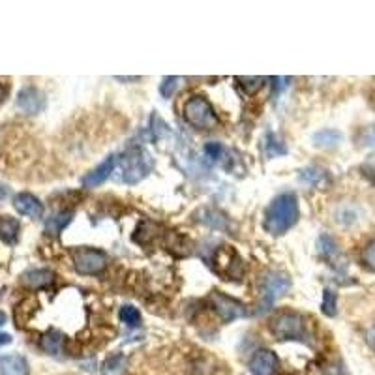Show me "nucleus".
<instances>
[{
	"label": "nucleus",
	"mask_w": 375,
	"mask_h": 375,
	"mask_svg": "<svg viewBox=\"0 0 375 375\" xmlns=\"http://www.w3.org/2000/svg\"><path fill=\"white\" fill-rule=\"evenodd\" d=\"M15 104L24 115H38L45 107V96L36 87H24L19 90Z\"/></svg>",
	"instance_id": "nucleus-9"
},
{
	"label": "nucleus",
	"mask_w": 375,
	"mask_h": 375,
	"mask_svg": "<svg viewBox=\"0 0 375 375\" xmlns=\"http://www.w3.org/2000/svg\"><path fill=\"white\" fill-rule=\"evenodd\" d=\"M23 285L30 291H38V289H45L55 283V272L49 269H32L27 270L21 276Z\"/></svg>",
	"instance_id": "nucleus-13"
},
{
	"label": "nucleus",
	"mask_w": 375,
	"mask_h": 375,
	"mask_svg": "<svg viewBox=\"0 0 375 375\" xmlns=\"http://www.w3.org/2000/svg\"><path fill=\"white\" fill-rule=\"evenodd\" d=\"M118 165L117 154H109L104 162H101L98 167H94L92 171H88L87 175L81 178V184L85 188H96L104 184V182L111 176V173L115 171V167Z\"/></svg>",
	"instance_id": "nucleus-10"
},
{
	"label": "nucleus",
	"mask_w": 375,
	"mask_h": 375,
	"mask_svg": "<svg viewBox=\"0 0 375 375\" xmlns=\"http://www.w3.org/2000/svg\"><path fill=\"white\" fill-rule=\"evenodd\" d=\"M311 141H313V145L319 148H336L341 141H344V135H341L340 129L325 128L316 132L313 137H311Z\"/></svg>",
	"instance_id": "nucleus-17"
},
{
	"label": "nucleus",
	"mask_w": 375,
	"mask_h": 375,
	"mask_svg": "<svg viewBox=\"0 0 375 375\" xmlns=\"http://www.w3.org/2000/svg\"><path fill=\"white\" fill-rule=\"evenodd\" d=\"M71 218H73V212L71 211L55 212L53 216H49L45 220V231L49 234H53V236H59L70 225Z\"/></svg>",
	"instance_id": "nucleus-18"
},
{
	"label": "nucleus",
	"mask_w": 375,
	"mask_h": 375,
	"mask_svg": "<svg viewBox=\"0 0 375 375\" xmlns=\"http://www.w3.org/2000/svg\"><path fill=\"white\" fill-rule=\"evenodd\" d=\"M208 302H211V308L216 311L218 317L223 323H233L236 319H242V317L248 316L246 306L236 299H231L227 295L220 293V291H212L211 297H208Z\"/></svg>",
	"instance_id": "nucleus-7"
},
{
	"label": "nucleus",
	"mask_w": 375,
	"mask_h": 375,
	"mask_svg": "<svg viewBox=\"0 0 375 375\" xmlns=\"http://www.w3.org/2000/svg\"><path fill=\"white\" fill-rule=\"evenodd\" d=\"M357 143L360 147H375V126H366L358 132Z\"/></svg>",
	"instance_id": "nucleus-27"
},
{
	"label": "nucleus",
	"mask_w": 375,
	"mask_h": 375,
	"mask_svg": "<svg viewBox=\"0 0 375 375\" xmlns=\"http://www.w3.org/2000/svg\"><path fill=\"white\" fill-rule=\"evenodd\" d=\"M362 264L368 270L375 272V241L368 242L362 250Z\"/></svg>",
	"instance_id": "nucleus-28"
},
{
	"label": "nucleus",
	"mask_w": 375,
	"mask_h": 375,
	"mask_svg": "<svg viewBox=\"0 0 375 375\" xmlns=\"http://www.w3.org/2000/svg\"><path fill=\"white\" fill-rule=\"evenodd\" d=\"M264 153L269 158H278V156H285L288 154V147L285 143L280 139V135L274 132H269L264 135Z\"/></svg>",
	"instance_id": "nucleus-22"
},
{
	"label": "nucleus",
	"mask_w": 375,
	"mask_h": 375,
	"mask_svg": "<svg viewBox=\"0 0 375 375\" xmlns=\"http://www.w3.org/2000/svg\"><path fill=\"white\" fill-rule=\"evenodd\" d=\"M248 368H250L252 375H272L278 368V357L270 349H259V351L253 353Z\"/></svg>",
	"instance_id": "nucleus-11"
},
{
	"label": "nucleus",
	"mask_w": 375,
	"mask_h": 375,
	"mask_svg": "<svg viewBox=\"0 0 375 375\" xmlns=\"http://www.w3.org/2000/svg\"><path fill=\"white\" fill-rule=\"evenodd\" d=\"M29 362L21 355H0V375H29Z\"/></svg>",
	"instance_id": "nucleus-15"
},
{
	"label": "nucleus",
	"mask_w": 375,
	"mask_h": 375,
	"mask_svg": "<svg viewBox=\"0 0 375 375\" xmlns=\"http://www.w3.org/2000/svg\"><path fill=\"white\" fill-rule=\"evenodd\" d=\"M73 257V267L79 274L83 276H96L106 270L109 257L106 252L96 250V248H76L71 252Z\"/></svg>",
	"instance_id": "nucleus-6"
},
{
	"label": "nucleus",
	"mask_w": 375,
	"mask_h": 375,
	"mask_svg": "<svg viewBox=\"0 0 375 375\" xmlns=\"http://www.w3.org/2000/svg\"><path fill=\"white\" fill-rule=\"evenodd\" d=\"M212 263H214V270L218 274L223 276V280H236L244 269L242 259L231 246H222L218 252H214Z\"/></svg>",
	"instance_id": "nucleus-8"
},
{
	"label": "nucleus",
	"mask_w": 375,
	"mask_h": 375,
	"mask_svg": "<svg viewBox=\"0 0 375 375\" xmlns=\"http://www.w3.org/2000/svg\"><path fill=\"white\" fill-rule=\"evenodd\" d=\"M4 323H6V316H4V311H0V327H2Z\"/></svg>",
	"instance_id": "nucleus-36"
},
{
	"label": "nucleus",
	"mask_w": 375,
	"mask_h": 375,
	"mask_svg": "<svg viewBox=\"0 0 375 375\" xmlns=\"http://www.w3.org/2000/svg\"><path fill=\"white\" fill-rule=\"evenodd\" d=\"M122 360H124V357L120 355V353L113 355V357L107 358L106 364H104V372H106V374H113V372H117V369L122 366Z\"/></svg>",
	"instance_id": "nucleus-30"
},
{
	"label": "nucleus",
	"mask_w": 375,
	"mask_h": 375,
	"mask_svg": "<svg viewBox=\"0 0 375 375\" xmlns=\"http://www.w3.org/2000/svg\"><path fill=\"white\" fill-rule=\"evenodd\" d=\"M299 199L293 192H283L272 199L264 211L263 227L269 234L280 236L288 233L295 223L299 222Z\"/></svg>",
	"instance_id": "nucleus-1"
},
{
	"label": "nucleus",
	"mask_w": 375,
	"mask_h": 375,
	"mask_svg": "<svg viewBox=\"0 0 375 375\" xmlns=\"http://www.w3.org/2000/svg\"><path fill=\"white\" fill-rule=\"evenodd\" d=\"M19 231H21V225L15 218L12 216H2L0 218V239L6 244H15L19 239Z\"/></svg>",
	"instance_id": "nucleus-19"
},
{
	"label": "nucleus",
	"mask_w": 375,
	"mask_h": 375,
	"mask_svg": "<svg viewBox=\"0 0 375 375\" xmlns=\"http://www.w3.org/2000/svg\"><path fill=\"white\" fill-rule=\"evenodd\" d=\"M203 153H205V156L211 162H220L223 158V154H225V147H223L222 143L211 141V143H206L205 147H203Z\"/></svg>",
	"instance_id": "nucleus-26"
},
{
	"label": "nucleus",
	"mask_w": 375,
	"mask_h": 375,
	"mask_svg": "<svg viewBox=\"0 0 375 375\" xmlns=\"http://www.w3.org/2000/svg\"><path fill=\"white\" fill-rule=\"evenodd\" d=\"M115 79H117V81H139V77H115Z\"/></svg>",
	"instance_id": "nucleus-35"
},
{
	"label": "nucleus",
	"mask_w": 375,
	"mask_h": 375,
	"mask_svg": "<svg viewBox=\"0 0 375 375\" xmlns=\"http://www.w3.org/2000/svg\"><path fill=\"white\" fill-rule=\"evenodd\" d=\"M269 328L280 341H300L306 346H313V332L304 313L293 310L278 311L270 319Z\"/></svg>",
	"instance_id": "nucleus-2"
},
{
	"label": "nucleus",
	"mask_w": 375,
	"mask_h": 375,
	"mask_svg": "<svg viewBox=\"0 0 375 375\" xmlns=\"http://www.w3.org/2000/svg\"><path fill=\"white\" fill-rule=\"evenodd\" d=\"M13 206H15V211L19 214H23V216L29 218H38L43 216V205H41V201L38 197H34L32 194H17L15 195V199H13Z\"/></svg>",
	"instance_id": "nucleus-14"
},
{
	"label": "nucleus",
	"mask_w": 375,
	"mask_h": 375,
	"mask_svg": "<svg viewBox=\"0 0 375 375\" xmlns=\"http://www.w3.org/2000/svg\"><path fill=\"white\" fill-rule=\"evenodd\" d=\"M118 316H120V321L128 328H135L141 325V313L134 306L124 304L122 308H120V313H118Z\"/></svg>",
	"instance_id": "nucleus-24"
},
{
	"label": "nucleus",
	"mask_w": 375,
	"mask_h": 375,
	"mask_svg": "<svg viewBox=\"0 0 375 375\" xmlns=\"http://www.w3.org/2000/svg\"><path fill=\"white\" fill-rule=\"evenodd\" d=\"M360 171H362V175L366 176L372 184H375V156L366 160L362 164V167H360Z\"/></svg>",
	"instance_id": "nucleus-31"
},
{
	"label": "nucleus",
	"mask_w": 375,
	"mask_h": 375,
	"mask_svg": "<svg viewBox=\"0 0 375 375\" xmlns=\"http://www.w3.org/2000/svg\"><path fill=\"white\" fill-rule=\"evenodd\" d=\"M321 311L327 317H334L338 313V295H336L334 289L327 288L323 291Z\"/></svg>",
	"instance_id": "nucleus-23"
},
{
	"label": "nucleus",
	"mask_w": 375,
	"mask_h": 375,
	"mask_svg": "<svg viewBox=\"0 0 375 375\" xmlns=\"http://www.w3.org/2000/svg\"><path fill=\"white\" fill-rule=\"evenodd\" d=\"M299 178L313 188L325 186L328 182V171L321 169V167H317V165H310V167H306V169L300 171Z\"/></svg>",
	"instance_id": "nucleus-21"
},
{
	"label": "nucleus",
	"mask_w": 375,
	"mask_h": 375,
	"mask_svg": "<svg viewBox=\"0 0 375 375\" xmlns=\"http://www.w3.org/2000/svg\"><path fill=\"white\" fill-rule=\"evenodd\" d=\"M6 94H8V88L4 87V85H0V104L6 100Z\"/></svg>",
	"instance_id": "nucleus-34"
},
{
	"label": "nucleus",
	"mask_w": 375,
	"mask_h": 375,
	"mask_svg": "<svg viewBox=\"0 0 375 375\" xmlns=\"http://www.w3.org/2000/svg\"><path fill=\"white\" fill-rule=\"evenodd\" d=\"M366 344L372 351H375V325H372L366 332Z\"/></svg>",
	"instance_id": "nucleus-32"
},
{
	"label": "nucleus",
	"mask_w": 375,
	"mask_h": 375,
	"mask_svg": "<svg viewBox=\"0 0 375 375\" xmlns=\"http://www.w3.org/2000/svg\"><path fill=\"white\" fill-rule=\"evenodd\" d=\"M62 346H64V334L60 330H49L40 341V347L47 355H53L57 357L60 351H62Z\"/></svg>",
	"instance_id": "nucleus-20"
},
{
	"label": "nucleus",
	"mask_w": 375,
	"mask_h": 375,
	"mask_svg": "<svg viewBox=\"0 0 375 375\" xmlns=\"http://www.w3.org/2000/svg\"><path fill=\"white\" fill-rule=\"evenodd\" d=\"M120 162V169H122V182L126 184H137L145 176L153 171L154 162L150 158V154L141 147H132L122 154V158H118Z\"/></svg>",
	"instance_id": "nucleus-3"
},
{
	"label": "nucleus",
	"mask_w": 375,
	"mask_h": 375,
	"mask_svg": "<svg viewBox=\"0 0 375 375\" xmlns=\"http://www.w3.org/2000/svg\"><path fill=\"white\" fill-rule=\"evenodd\" d=\"M236 81H239V85H241L244 92L253 96V94H257L263 88L267 77H236Z\"/></svg>",
	"instance_id": "nucleus-25"
},
{
	"label": "nucleus",
	"mask_w": 375,
	"mask_h": 375,
	"mask_svg": "<svg viewBox=\"0 0 375 375\" xmlns=\"http://www.w3.org/2000/svg\"><path fill=\"white\" fill-rule=\"evenodd\" d=\"M184 118L190 126L197 129H212L218 126V117L211 101L206 100L205 96H192L188 98L184 104Z\"/></svg>",
	"instance_id": "nucleus-4"
},
{
	"label": "nucleus",
	"mask_w": 375,
	"mask_h": 375,
	"mask_svg": "<svg viewBox=\"0 0 375 375\" xmlns=\"http://www.w3.org/2000/svg\"><path fill=\"white\" fill-rule=\"evenodd\" d=\"M8 344H12V336H10V334H0V347L8 346Z\"/></svg>",
	"instance_id": "nucleus-33"
},
{
	"label": "nucleus",
	"mask_w": 375,
	"mask_h": 375,
	"mask_svg": "<svg viewBox=\"0 0 375 375\" xmlns=\"http://www.w3.org/2000/svg\"><path fill=\"white\" fill-rule=\"evenodd\" d=\"M195 222L203 223L206 227L216 229V231H229L231 227V222H229V218L220 212L218 208H211V206H203L199 211L194 214Z\"/></svg>",
	"instance_id": "nucleus-12"
},
{
	"label": "nucleus",
	"mask_w": 375,
	"mask_h": 375,
	"mask_svg": "<svg viewBox=\"0 0 375 375\" xmlns=\"http://www.w3.org/2000/svg\"><path fill=\"white\" fill-rule=\"evenodd\" d=\"M317 253L321 255V259H325V261L330 264H336L341 257L338 242L327 233L319 234V239H317Z\"/></svg>",
	"instance_id": "nucleus-16"
},
{
	"label": "nucleus",
	"mask_w": 375,
	"mask_h": 375,
	"mask_svg": "<svg viewBox=\"0 0 375 375\" xmlns=\"http://www.w3.org/2000/svg\"><path fill=\"white\" fill-rule=\"evenodd\" d=\"M178 77H164V81L160 85V94L164 96V98H171L173 94H175L176 87H178Z\"/></svg>",
	"instance_id": "nucleus-29"
},
{
	"label": "nucleus",
	"mask_w": 375,
	"mask_h": 375,
	"mask_svg": "<svg viewBox=\"0 0 375 375\" xmlns=\"http://www.w3.org/2000/svg\"><path fill=\"white\" fill-rule=\"evenodd\" d=\"M291 288V278L283 272H278V270H269L264 272L263 278H261V289H263V299H261V308H259V313L270 310L274 302L280 297L288 293V289Z\"/></svg>",
	"instance_id": "nucleus-5"
}]
</instances>
